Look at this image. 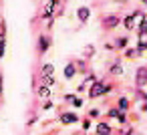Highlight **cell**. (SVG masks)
<instances>
[{
    "label": "cell",
    "instance_id": "cell-1",
    "mask_svg": "<svg viewBox=\"0 0 147 135\" xmlns=\"http://www.w3.org/2000/svg\"><path fill=\"white\" fill-rule=\"evenodd\" d=\"M111 89H113L111 85H107L105 81H99V79H97V81L91 85V89H89V99H99V97L107 95Z\"/></svg>",
    "mask_w": 147,
    "mask_h": 135
},
{
    "label": "cell",
    "instance_id": "cell-2",
    "mask_svg": "<svg viewBox=\"0 0 147 135\" xmlns=\"http://www.w3.org/2000/svg\"><path fill=\"white\" fill-rule=\"evenodd\" d=\"M143 16H145L143 12H139V10H135V12H131V14H127V16H125V18L121 20V22H123V26H125V30H133V28H135V20H137V18H141V20H143Z\"/></svg>",
    "mask_w": 147,
    "mask_h": 135
},
{
    "label": "cell",
    "instance_id": "cell-9",
    "mask_svg": "<svg viewBox=\"0 0 147 135\" xmlns=\"http://www.w3.org/2000/svg\"><path fill=\"white\" fill-rule=\"evenodd\" d=\"M40 77H55V65L53 63H45L40 67Z\"/></svg>",
    "mask_w": 147,
    "mask_h": 135
},
{
    "label": "cell",
    "instance_id": "cell-5",
    "mask_svg": "<svg viewBox=\"0 0 147 135\" xmlns=\"http://www.w3.org/2000/svg\"><path fill=\"white\" fill-rule=\"evenodd\" d=\"M36 49H38V55H45V53L51 49V38L45 36V34H40V36H38V43H36Z\"/></svg>",
    "mask_w": 147,
    "mask_h": 135
},
{
    "label": "cell",
    "instance_id": "cell-21",
    "mask_svg": "<svg viewBox=\"0 0 147 135\" xmlns=\"http://www.w3.org/2000/svg\"><path fill=\"white\" fill-rule=\"evenodd\" d=\"M71 103H73V107H77V109H79V107H83V99H81V97H75Z\"/></svg>",
    "mask_w": 147,
    "mask_h": 135
},
{
    "label": "cell",
    "instance_id": "cell-13",
    "mask_svg": "<svg viewBox=\"0 0 147 135\" xmlns=\"http://www.w3.org/2000/svg\"><path fill=\"white\" fill-rule=\"evenodd\" d=\"M36 95H38L40 99H47V101H49V97H51V87H47V85H40V87L36 89Z\"/></svg>",
    "mask_w": 147,
    "mask_h": 135
},
{
    "label": "cell",
    "instance_id": "cell-7",
    "mask_svg": "<svg viewBox=\"0 0 147 135\" xmlns=\"http://www.w3.org/2000/svg\"><path fill=\"white\" fill-rule=\"evenodd\" d=\"M75 75H77V63H67L65 71H63V77L67 81H71V79H75Z\"/></svg>",
    "mask_w": 147,
    "mask_h": 135
},
{
    "label": "cell",
    "instance_id": "cell-4",
    "mask_svg": "<svg viewBox=\"0 0 147 135\" xmlns=\"http://www.w3.org/2000/svg\"><path fill=\"white\" fill-rule=\"evenodd\" d=\"M95 133L97 135H111L113 133V127H111L109 121H99L97 127H95Z\"/></svg>",
    "mask_w": 147,
    "mask_h": 135
},
{
    "label": "cell",
    "instance_id": "cell-17",
    "mask_svg": "<svg viewBox=\"0 0 147 135\" xmlns=\"http://www.w3.org/2000/svg\"><path fill=\"white\" fill-rule=\"evenodd\" d=\"M40 81H42V85H47V87L57 85V77H40Z\"/></svg>",
    "mask_w": 147,
    "mask_h": 135
},
{
    "label": "cell",
    "instance_id": "cell-12",
    "mask_svg": "<svg viewBox=\"0 0 147 135\" xmlns=\"http://www.w3.org/2000/svg\"><path fill=\"white\" fill-rule=\"evenodd\" d=\"M147 85V69H139L137 71V87Z\"/></svg>",
    "mask_w": 147,
    "mask_h": 135
},
{
    "label": "cell",
    "instance_id": "cell-20",
    "mask_svg": "<svg viewBox=\"0 0 147 135\" xmlns=\"http://www.w3.org/2000/svg\"><path fill=\"white\" fill-rule=\"evenodd\" d=\"M99 115H101V111H99V109H95V107L89 111V119H97Z\"/></svg>",
    "mask_w": 147,
    "mask_h": 135
},
{
    "label": "cell",
    "instance_id": "cell-22",
    "mask_svg": "<svg viewBox=\"0 0 147 135\" xmlns=\"http://www.w3.org/2000/svg\"><path fill=\"white\" fill-rule=\"evenodd\" d=\"M89 129H91V119L87 117V119L83 121V131H89Z\"/></svg>",
    "mask_w": 147,
    "mask_h": 135
},
{
    "label": "cell",
    "instance_id": "cell-16",
    "mask_svg": "<svg viewBox=\"0 0 147 135\" xmlns=\"http://www.w3.org/2000/svg\"><path fill=\"white\" fill-rule=\"evenodd\" d=\"M115 45H117V49H121V51H127V45H129V38H127V36H119V38L115 41Z\"/></svg>",
    "mask_w": 147,
    "mask_h": 135
},
{
    "label": "cell",
    "instance_id": "cell-24",
    "mask_svg": "<svg viewBox=\"0 0 147 135\" xmlns=\"http://www.w3.org/2000/svg\"><path fill=\"white\" fill-rule=\"evenodd\" d=\"M2 93H4V77L0 73V97H2Z\"/></svg>",
    "mask_w": 147,
    "mask_h": 135
},
{
    "label": "cell",
    "instance_id": "cell-6",
    "mask_svg": "<svg viewBox=\"0 0 147 135\" xmlns=\"http://www.w3.org/2000/svg\"><path fill=\"white\" fill-rule=\"evenodd\" d=\"M91 14H93V12H91L89 6H79V8H77V20H79V22H87V20L91 18Z\"/></svg>",
    "mask_w": 147,
    "mask_h": 135
},
{
    "label": "cell",
    "instance_id": "cell-8",
    "mask_svg": "<svg viewBox=\"0 0 147 135\" xmlns=\"http://www.w3.org/2000/svg\"><path fill=\"white\" fill-rule=\"evenodd\" d=\"M59 8V2H47V6H45V10H42V18H53L55 16V10Z\"/></svg>",
    "mask_w": 147,
    "mask_h": 135
},
{
    "label": "cell",
    "instance_id": "cell-3",
    "mask_svg": "<svg viewBox=\"0 0 147 135\" xmlns=\"http://www.w3.org/2000/svg\"><path fill=\"white\" fill-rule=\"evenodd\" d=\"M59 121H61L63 125H73V123L79 121V115H77L75 111H65V113L59 115Z\"/></svg>",
    "mask_w": 147,
    "mask_h": 135
},
{
    "label": "cell",
    "instance_id": "cell-15",
    "mask_svg": "<svg viewBox=\"0 0 147 135\" xmlns=\"http://www.w3.org/2000/svg\"><path fill=\"white\" fill-rule=\"evenodd\" d=\"M105 24H107L109 28H115V26L119 24V16H115V14H109V16L105 18Z\"/></svg>",
    "mask_w": 147,
    "mask_h": 135
},
{
    "label": "cell",
    "instance_id": "cell-23",
    "mask_svg": "<svg viewBox=\"0 0 147 135\" xmlns=\"http://www.w3.org/2000/svg\"><path fill=\"white\" fill-rule=\"evenodd\" d=\"M121 125H125V121H127V113H119V119H117Z\"/></svg>",
    "mask_w": 147,
    "mask_h": 135
},
{
    "label": "cell",
    "instance_id": "cell-25",
    "mask_svg": "<svg viewBox=\"0 0 147 135\" xmlns=\"http://www.w3.org/2000/svg\"><path fill=\"white\" fill-rule=\"evenodd\" d=\"M133 55H135L133 49H127V51H125V57H133Z\"/></svg>",
    "mask_w": 147,
    "mask_h": 135
},
{
    "label": "cell",
    "instance_id": "cell-10",
    "mask_svg": "<svg viewBox=\"0 0 147 135\" xmlns=\"http://www.w3.org/2000/svg\"><path fill=\"white\" fill-rule=\"evenodd\" d=\"M125 69H123V63L121 61H115L111 67H109V75H123Z\"/></svg>",
    "mask_w": 147,
    "mask_h": 135
},
{
    "label": "cell",
    "instance_id": "cell-14",
    "mask_svg": "<svg viewBox=\"0 0 147 135\" xmlns=\"http://www.w3.org/2000/svg\"><path fill=\"white\" fill-rule=\"evenodd\" d=\"M6 53V30H0V59Z\"/></svg>",
    "mask_w": 147,
    "mask_h": 135
},
{
    "label": "cell",
    "instance_id": "cell-19",
    "mask_svg": "<svg viewBox=\"0 0 147 135\" xmlns=\"http://www.w3.org/2000/svg\"><path fill=\"white\" fill-rule=\"evenodd\" d=\"M145 51H147V43H143V41H139V43H137V53H139V55H143Z\"/></svg>",
    "mask_w": 147,
    "mask_h": 135
},
{
    "label": "cell",
    "instance_id": "cell-18",
    "mask_svg": "<svg viewBox=\"0 0 147 135\" xmlns=\"http://www.w3.org/2000/svg\"><path fill=\"white\" fill-rule=\"evenodd\" d=\"M119 113H121V111H119L117 107H111V109L107 111V119H119Z\"/></svg>",
    "mask_w": 147,
    "mask_h": 135
},
{
    "label": "cell",
    "instance_id": "cell-11",
    "mask_svg": "<svg viewBox=\"0 0 147 135\" xmlns=\"http://www.w3.org/2000/svg\"><path fill=\"white\" fill-rule=\"evenodd\" d=\"M117 109H119L121 113H127V111H129V99H127V97H119V99H117Z\"/></svg>",
    "mask_w": 147,
    "mask_h": 135
}]
</instances>
